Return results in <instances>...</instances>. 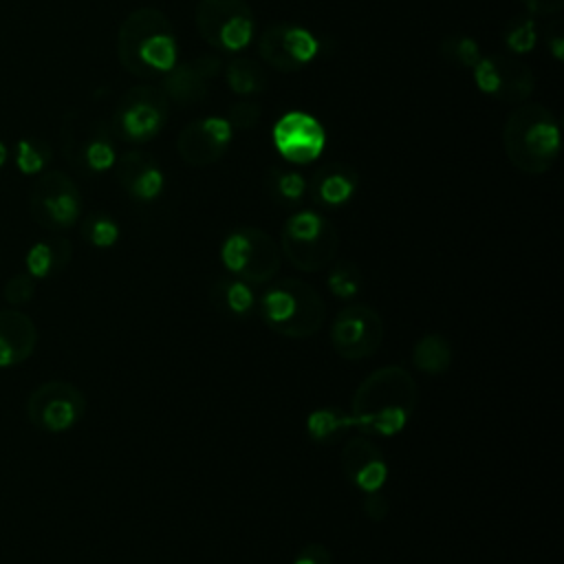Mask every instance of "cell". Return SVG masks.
Instances as JSON below:
<instances>
[{"label": "cell", "mask_w": 564, "mask_h": 564, "mask_svg": "<svg viewBox=\"0 0 564 564\" xmlns=\"http://www.w3.org/2000/svg\"><path fill=\"white\" fill-rule=\"evenodd\" d=\"M419 403V388L401 364L372 370L352 392L350 414L355 427L372 436L401 434Z\"/></svg>", "instance_id": "obj_1"}, {"label": "cell", "mask_w": 564, "mask_h": 564, "mask_svg": "<svg viewBox=\"0 0 564 564\" xmlns=\"http://www.w3.org/2000/svg\"><path fill=\"white\" fill-rule=\"evenodd\" d=\"M119 62L130 75L156 77L176 64L178 42L167 15L152 7L128 13L117 35Z\"/></svg>", "instance_id": "obj_2"}, {"label": "cell", "mask_w": 564, "mask_h": 564, "mask_svg": "<svg viewBox=\"0 0 564 564\" xmlns=\"http://www.w3.org/2000/svg\"><path fill=\"white\" fill-rule=\"evenodd\" d=\"M502 145L513 167L524 174H544L560 154V123L549 108L522 101L505 121Z\"/></svg>", "instance_id": "obj_3"}, {"label": "cell", "mask_w": 564, "mask_h": 564, "mask_svg": "<svg viewBox=\"0 0 564 564\" xmlns=\"http://www.w3.org/2000/svg\"><path fill=\"white\" fill-rule=\"evenodd\" d=\"M256 311L264 326L286 339H308L326 322V302L319 291L300 278L269 282Z\"/></svg>", "instance_id": "obj_4"}, {"label": "cell", "mask_w": 564, "mask_h": 564, "mask_svg": "<svg viewBox=\"0 0 564 564\" xmlns=\"http://www.w3.org/2000/svg\"><path fill=\"white\" fill-rule=\"evenodd\" d=\"M280 251L289 264L302 273H315L330 267L339 249L335 225L315 209H300L282 225Z\"/></svg>", "instance_id": "obj_5"}, {"label": "cell", "mask_w": 564, "mask_h": 564, "mask_svg": "<svg viewBox=\"0 0 564 564\" xmlns=\"http://www.w3.org/2000/svg\"><path fill=\"white\" fill-rule=\"evenodd\" d=\"M220 262L229 275L258 286L275 280L282 264V251L264 229L236 227L220 245Z\"/></svg>", "instance_id": "obj_6"}, {"label": "cell", "mask_w": 564, "mask_h": 564, "mask_svg": "<svg viewBox=\"0 0 564 564\" xmlns=\"http://www.w3.org/2000/svg\"><path fill=\"white\" fill-rule=\"evenodd\" d=\"M59 143L66 161L82 174L93 176L110 170L117 161L115 134L110 126L68 112L59 128Z\"/></svg>", "instance_id": "obj_7"}, {"label": "cell", "mask_w": 564, "mask_h": 564, "mask_svg": "<svg viewBox=\"0 0 564 564\" xmlns=\"http://www.w3.org/2000/svg\"><path fill=\"white\" fill-rule=\"evenodd\" d=\"M170 99L156 86H132L115 106L110 130L128 143L152 141L167 123Z\"/></svg>", "instance_id": "obj_8"}, {"label": "cell", "mask_w": 564, "mask_h": 564, "mask_svg": "<svg viewBox=\"0 0 564 564\" xmlns=\"http://www.w3.org/2000/svg\"><path fill=\"white\" fill-rule=\"evenodd\" d=\"M82 194L68 174L59 170L37 174L29 194V212L40 227L53 234L66 231L82 218Z\"/></svg>", "instance_id": "obj_9"}, {"label": "cell", "mask_w": 564, "mask_h": 564, "mask_svg": "<svg viewBox=\"0 0 564 564\" xmlns=\"http://www.w3.org/2000/svg\"><path fill=\"white\" fill-rule=\"evenodd\" d=\"M194 22L200 37L223 53H240L253 37V11L245 0H198Z\"/></svg>", "instance_id": "obj_10"}, {"label": "cell", "mask_w": 564, "mask_h": 564, "mask_svg": "<svg viewBox=\"0 0 564 564\" xmlns=\"http://www.w3.org/2000/svg\"><path fill=\"white\" fill-rule=\"evenodd\" d=\"M86 414L84 392L64 379L40 383L26 397V419L46 434H64L73 430Z\"/></svg>", "instance_id": "obj_11"}, {"label": "cell", "mask_w": 564, "mask_h": 564, "mask_svg": "<svg viewBox=\"0 0 564 564\" xmlns=\"http://www.w3.org/2000/svg\"><path fill=\"white\" fill-rule=\"evenodd\" d=\"M328 337L337 357L346 361H364L381 348L386 326L372 306L348 304L335 313Z\"/></svg>", "instance_id": "obj_12"}, {"label": "cell", "mask_w": 564, "mask_h": 564, "mask_svg": "<svg viewBox=\"0 0 564 564\" xmlns=\"http://www.w3.org/2000/svg\"><path fill=\"white\" fill-rule=\"evenodd\" d=\"M317 48L319 44L311 31L289 22L267 26L258 40L260 57L282 73L302 70L317 55Z\"/></svg>", "instance_id": "obj_13"}, {"label": "cell", "mask_w": 564, "mask_h": 564, "mask_svg": "<svg viewBox=\"0 0 564 564\" xmlns=\"http://www.w3.org/2000/svg\"><path fill=\"white\" fill-rule=\"evenodd\" d=\"M476 86L496 99L522 104L535 88V77L531 68L509 55H482L471 68Z\"/></svg>", "instance_id": "obj_14"}, {"label": "cell", "mask_w": 564, "mask_h": 564, "mask_svg": "<svg viewBox=\"0 0 564 564\" xmlns=\"http://www.w3.org/2000/svg\"><path fill=\"white\" fill-rule=\"evenodd\" d=\"M234 128L225 117H200L189 121L176 139L178 156L194 167H207L225 156Z\"/></svg>", "instance_id": "obj_15"}, {"label": "cell", "mask_w": 564, "mask_h": 564, "mask_svg": "<svg viewBox=\"0 0 564 564\" xmlns=\"http://www.w3.org/2000/svg\"><path fill=\"white\" fill-rule=\"evenodd\" d=\"M275 150L291 163L315 161L326 145V132L322 123L302 110H291L282 115L271 130Z\"/></svg>", "instance_id": "obj_16"}, {"label": "cell", "mask_w": 564, "mask_h": 564, "mask_svg": "<svg viewBox=\"0 0 564 564\" xmlns=\"http://www.w3.org/2000/svg\"><path fill=\"white\" fill-rule=\"evenodd\" d=\"M339 465L344 478L361 494L383 491L390 476L388 458L368 436L348 438L339 454Z\"/></svg>", "instance_id": "obj_17"}, {"label": "cell", "mask_w": 564, "mask_h": 564, "mask_svg": "<svg viewBox=\"0 0 564 564\" xmlns=\"http://www.w3.org/2000/svg\"><path fill=\"white\" fill-rule=\"evenodd\" d=\"M220 59L214 55H198L196 59H187L183 64H174L163 75L161 90L170 101L178 106L198 104L207 95V84L218 75Z\"/></svg>", "instance_id": "obj_18"}, {"label": "cell", "mask_w": 564, "mask_h": 564, "mask_svg": "<svg viewBox=\"0 0 564 564\" xmlns=\"http://www.w3.org/2000/svg\"><path fill=\"white\" fill-rule=\"evenodd\" d=\"M115 174L126 194L139 203H152L163 194L165 176L161 165L141 150H128L115 161Z\"/></svg>", "instance_id": "obj_19"}, {"label": "cell", "mask_w": 564, "mask_h": 564, "mask_svg": "<svg viewBox=\"0 0 564 564\" xmlns=\"http://www.w3.org/2000/svg\"><path fill=\"white\" fill-rule=\"evenodd\" d=\"M37 346V326L22 308H0V368L26 361Z\"/></svg>", "instance_id": "obj_20"}, {"label": "cell", "mask_w": 564, "mask_h": 564, "mask_svg": "<svg viewBox=\"0 0 564 564\" xmlns=\"http://www.w3.org/2000/svg\"><path fill=\"white\" fill-rule=\"evenodd\" d=\"M359 185L357 172L346 163H326L313 172L306 181V192L322 207H341L346 205Z\"/></svg>", "instance_id": "obj_21"}, {"label": "cell", "mask_w": 564, "mask_h": 564, "mask_svg": "<svg viewBox=\"0 0 564 564\" xmlns=\"http://www.w3.org/2000/svg\"><path fill=\"white\" fill-rule=\"evenodd\" d=\"M209 300L218 313L231 319H247L256 313L258 295L253 286L236 275H220L209 286Z\"/></svg>", "instance_id": "obj_22"}, {"label": "cell", "mask_w": 564, "mask_h": 564, "mask_svg": "<svg viewBox=\"0 0 564 564\" xmlns=\"http://www.w3.org/2000/svg\"><path fill=\"white\" fill-rule=\"evenodd\" d=\"M70 256H73V245L62 236H53L46 240H37L35 245L29 247L24 256V267L33 280L51 278L66 269V264L70 262Z\"/></svg>", "instance_id": "obj_23"}, {"label": "cell", "mask_w": 564, "mask_h": 564, "mask_svg": "<svg viewBox=\"0 0 564 564\" xmlns=\"http://www.w3.org/2000/svg\"><path fill=\"white\" fill-rule=\"evenodd\" d=\"M410 359L419 372H423L427 377H441L449 370L454 350L445 335L427 333L414 341Z\"/></svg>", "instance_id": "obj_24"}, {"label": "cell", "mask_w": 564, "mask_h": 564, "mask_svg": "<svg viewBox=\"0 0 564 564\" xmlns=\"http://www.w3.org/2000/svg\"><path fill=\"white\" fill-rule=\"evenodd\" d=\"M355 421L348 410H341L337 405H324L308 412L304 421V430L308 438L317 445H328L337 441L346 430H352Z\"/></svg>", "instance_id": "obj_25"}, {"label": "cell", "mask_w": 564, "mask_h": 564, "mask_svg": "<svg viewBox=\"0 0 564 564\" xmlns=\"http://www.w3.org/2000/svg\"><path fill=\"white\" fill-rule=\"evenodd\" d=\"M225 82L231 93L240 97H251L267 90V73L251 57H234L225 66Z\"/></svg>", "instance_id": "obj_26"}, {"label": "cell", "mask_w": 564, "mask_h": 564, "mask_svg": "<svg viewBox=\"0 0 564 564\" xmlns=\"http://www.w3.org/2000/svg\"><path fill=\"white\" fill-rule=\"evenodd\" d=\"M264 189L278 205L293 207L306 196V178L293 170L271 167L264 174Z\"/></svg>", "instance_id": "obj_27"}, {"label": "cell", "mask_w": 564, "mask_h": 564, "mask_svg": "<svg viewBox=\"0 0 564 564\" xmlns=\"http://www.w3.org/2000/svg\"><path fill=\"white\" fill-rule=\"evenodd\" d=\"M326 286L337 300H352L364 286L361 269L352 260H333L326 273Z\"/></svg>", "instance_id": "obj_28"}, {"label": "cell", "mask_w": 564, "mask_h": 564, "mask_svg": "<svg viewBox=\"0 0 564 564\" xmlns=\"http://www.w3.org/2000/svg\"><path fill=\"white\" fill-rule=\"evenodd\" d=\"M53 152H51V145L37 137H24L15 143L13 148V161H15V167L26 174V176H33V174H42L44 167L48 165Z\"/></svg>", "instance_id": "obj_29"}, {"label": "cell", "mask_w": 564, "mask_h": 564, "mask_svg": "<svg viewBox=\"0 0 564 564\" xmlns=\"http://www.w3.org/2000/svg\"><path fill=\"white\" fill-rule=\"evenodd\" d=\"M82 238L95 249H110L119 242L121 229L117 220L104 212H93L82 220Z\"/></svg>", "instance_id": "obj_30"}, {"label": "cell", "mask_w": 564, "mask_h": 564, "mask_svg": "<svg viewBox=\"0 0 564 564\" xmlns=\"http://www.w3.org/2000/svg\"><path fill=\"white\" fill-rule=\"evenodd\" d=\"M441 55L445 59H449L452 64L460 66V68H474L482 53H480V46L476 40H471L469 35H447L443 37L441 42Z\"/></svg>", "instance_id": "obj_31"}, {"label": "cell", "mask_w": 564, "mask_h": 564, "mask_svg": "<svg viewBox=\"0 0 564 564\" xmlns=\"http://www.w3.org/2000/svg\"><path fill=\"white\" fill-rule=\"evenodd\" d=\"M535 40H538V31L533 20L529 18L511 20L505 31V46L511 53H529L535 46Z\"/></svg>", "instance_id": "obj_32"}, {"label": "cell", "mask_w": 564, "mask_h": 564, "mask_svg": "<svg viewBox=\"0 0 564 564\" xmlns=\"http://www.w3.org/2000/svg\"><path fill=\"white\" fill-rule=\"evenodd\" d=\"M35 295V280L24 271V273H15L9 278V282L4 284V302L13 308L24 306L26 302H31V297Z\"/></svg>", "instance_id": "obj_33"}, {"label": "cell", "mask_w": 564, "mask_h": 564, "mask_svg": "<svg viewBox=\"0 0 564 564\" xmlns=\"http://www.w3.org/2000/svg\"><path fill=\"white\" fill-rule=\"evenodd\" d=\"M260 117H262L260 104H256V101H236V104L229 106L225 119L229 121L231 128L245 130V128H253L260 121Z\"/></svg>", "instance_id": "obj_34"}, {"label": "cell", "mask_w": 564, "mask_h": 564, "mask_svg": "<svg viewBox=\"0 0 564 564\" xmlns=\"http://www.w3.org/2000/svg\"><path fill=\"white\" fill-rule=\"evenodd\" d=\"M291 564H333V555L324 544L308 542L297 551Z\"/></svg>", "instance_id": "obj_35"}, {"label": "cell", "mask_w": 564, "mask_h": 564, "mask_svg": "<svg viewBox=\"0 0 564 564\" xmlns=\"http://www.w3.org/2000/svg\"><path fill=\"white\" fill-rule=\"evenodd\" d=\"M364 516L372 522H381L388 511H390V505H388V498L383 496V491H375V494H364Z\"/></svg>", "instance_id": "obj_36"}, {"label": "cell", "mask_w": 564, "mask_h": 564, "mask_svg": "<svg viewBox=\"0 0 564 564\" xmlns=\"http://www.w3.org/2000/svg\"><path fill=\"white\" fill-rule=\"evenodd\" d=\"M522 4L538 15H555L562 9L564 0H522Z\"/></svg>", "instance_id": "obj_37"}, {"label": "cell", "mask_w": 564, "mask_h": 564, "mask_svg": "<svg viewBox=\"0 0 564 564\" xmlns=\"http://www.w3.org/2000/svg\"><path fill=\"white\" fill-rule=\"evenodd\" d=\"M551 48H553V55H555L557 59H562V35H560V33H553Z\"/></svg>", "instance_id": "obj_38"}, {"label": "cell", "mask_w": 564, "mask_h": 564, "mask_svg": "<svg viewBox=\"0 0 564 564\" xmlns=\"http://www.w3.org/2000/svg\"><path fill=\"white\" fill-rule=\"evenodd\" d=\"M9 161V145L0 139V170L4 167V163Z\"/></svg>", "instance_id": "obj_39"}]
</instances>
